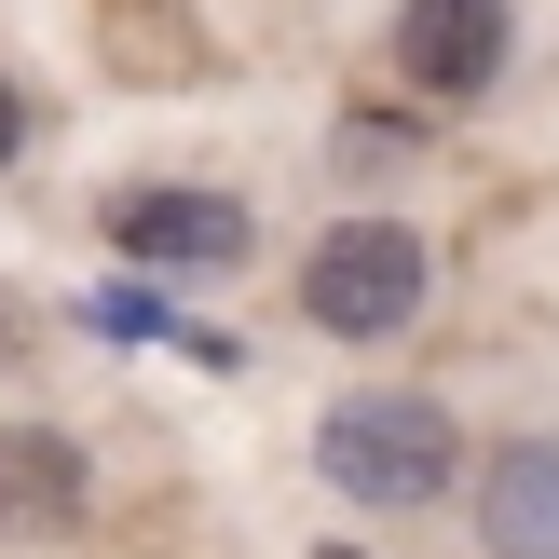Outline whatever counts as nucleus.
Segmentation results:
<instances>
[{"mask_svg": "<svg viewBox=\"0 0 559 559\" xmlns=\"http://www.w3.org/2000/svg\"><path fill=\"white\" fill-rule=\"evenodd\" d=\"M314 464H328V491L342 506H437V491L464 478V437H451V409L437 396H396V382H369V396H342L314 424Z\"/></svg>", "mask_w": 559, "mask_h": 559, "instance_id": "f257e3e1", "label": "nucleus"}, {"mask_svg": "<svg viewBox=\"0 0 559 559\" xmlns=\"http://www.w3.org/2000/svg\"><path fill=\"white\" fill-rule=\"evenodd\" d=\"M424 287H437V260H424L409 218H342V233L300 260V314H314L328 342H396V328L424 314Z\"/></svg>", "mask_w": 559, "mask_h": 559, "instance_id": "f03ea898", "label": "nucleus"}, {"mask_svg": "<svg viewBox=\"0 0 559 559\" xmlns=\"http://www.w3.org/2000/svg\"><path fill=\"white\" fill-rule=\"evenodd\" d=\"M506 0H396V69L424 82L437 109H464V96H491L506 82Z\"/></svg>", "mask_w": 559, "mask_h": 559, "instance_id": "7ed1b4c3", "label": "nucleus"}, {"mask_svg": "<svg viewBox=\"0 0 559 559\" xmlns=\"http://www.w3.org/2000/svg\"><path fill=\"white\" fill-rule=\"evenodd\" d=\"M109 246L151 260V273H233L260 233H246L233 191H123V205H109Z\"/></svg>", "mask_w": 559, "mask_h": 559, "instance_id": "20e7f679", "label": "nucleus"}, {"mask_svg": "<svg viewBox=\"0 0 559 559\" xmlns=\"http://www.w3.org/2000/svg\"><path fill=\"white\" fill-rule=\"evenodd\" d=\"M478 546L491 559H559V437H506L478 478Z\"/></svg>", "mask_w": 559, "mask_h": 559, "instance_id": "39448f33", "label": "nucleus"}, {"mask_svg": "<svg viewBox=\"0 0 559 559\" xmlns=\"http://www.w3.org/2000/svg\"><path fill=\"white\" fill-rule=\"evenodd\" d=\"M82 437H55V424H0V533H69L82 519Z\"/></svg>", "mask_w": 559, "mask_h": 559, "instance_id": "423d86ee", "label": "nucleus"}, {"mask_svg": "<svg viewBox=\"0 0 559 559\" xmlns=\"http://www.w3.org/2000/svg\"><path fill=\"white\" fill-rule=\"evenodd\" d=\"M396 151H424V123H396V109H355V123H342V164H355V178L396 164Z\"/></svg>", "mask_w": 559, "mask_h": 559, "instance_id": "0eeeda50", "label": "nucleus"}, {"mask_svg": "<svg viewBox=\"0 0 559 559\" xmlns=\"http://www.w3.org/2000/svg\"><path fill=\"white\" fill-rule=\"evenodd\" d=\"M0 369H27V314H14V287H0Z\"/></svg>", "mask_w": 559, "mask_h": 559, "instance_id": "6e6552de", "label": "nucleus"}, {"mask_svg": "<svg viewBox=\"0 0 559 559\" xmlns=\"http://www.w3.org/2000/svg\"><path fill=\"white\" fill-rule=\"evenodd\" d=\"M27 151V109H14V82H0V164H14Z\"/></svg>", "mask_w": 559, "mask_h": 559, "instance_id": "1a4fd4ad", "label": "nucleus"}, {"mask_svg": "<svg viewBox=\"0 0 559 559\" xmlns=\"http://www.w3.org/2000/svg\"><path fill=\"white\" fill-rule=\"evenodd\" d=\"M328 559H355V546H328Z\"/></svg>", "mask_w": 559, "mask_h": 559, "instance_id": "9d476101", "label": "nucleus"}]
</instances>
